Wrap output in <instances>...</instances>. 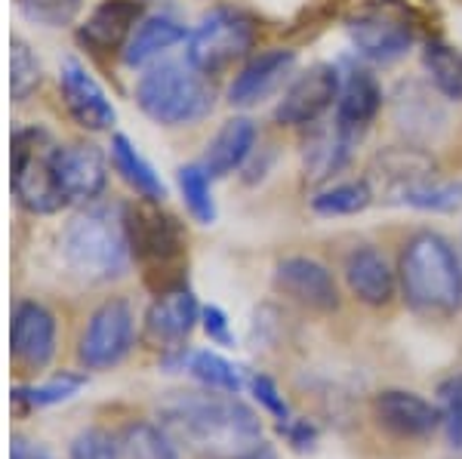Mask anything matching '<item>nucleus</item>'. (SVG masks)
I'll return each mask as SVG.
<instances>
[{
    "label": "nucleus",
    "instance_id": "28",
    "mask_svg": "<svg viewBox=\"0 0 462 459\" xmlns=\"http://www.w3.org/2000/svg\"><path fill=\"white\" fill-rule=\"evenodd\" d=\"M370 201H374V188L367 182H339L327 191H318L311 197V210L318 216H355L367 210Z\"/></svg>",
    "mask_w": 462,
    "mask_h": 459
},
{
    "label": "nucleus",
    "instance_id": "27",
    "mask_svg": "<svg viewBox=\"0 0 462 459\" xmlns=\"http://www.w3.org/2000/svg\"><path fill=\"white\" fill-rule=\"evenodd\" d=\"M422 65H426L438 93L447 99H462V50L431 41L422 50Z\"/></svg>",
    "mask_w": 462,
    "mask_h": 459
},
{
    "label": "nucleus",
    "instance_id": "3",
    "mask_svg": "<svg viewBox=\"0 0 462 459\" xmlns=\"http://www.w3.org/2000/svg\"><path fill=\"white\" fill-rule=\"evenodd\" d=\"M62 256L74 275L84 280L121 278L133 259L124 207H84L65 228Z\"/></svg>",
    "mask_w": 462,
    "mask_h": 459
},
{
    "label": "nucleus",
    "instance_id": "2",
    "mask_svg": "<svg viewBox=\"0 0 462 459\" xmlns=\"http://www.w3.org/2000/svg\"><path fill=\"white\" fill-rule=\"evenodd\" d=\"M398 287L416 315H457L462 308V265L450 241L438 232L413 234L398 262Z\"/></svg>",
    "mask_w": 462,
    "mask_h": 459
},
{
    "label": "nucleus",
    "instance_id": "16",
    "mask_svg": "<svg viewBox=\"0 0 462 459\" xmlns=\"http://www.w3.org/2000/svg\"><path fill=\"white\" fill-rule=\"evenodd\" d=\"M139 22H143V0H102L78 28V41L89 53L111 56L130 43Z\"/></svg>",
    "mask_w": 462,
    "mask_h": 459
},
{
    "label": "nucleus",
    "instance_id": "37",
    "mask_svg": "<svg viewBox=\"0 0 462 459\" xmlns=\"http://www.w3.org/2000/svg\"><path fill=\"white\" fill-rule=\"evenodd\" d=\"M200 324H204V333L210 336V343L226 345V349L235 345V333H231L228 315L222 312L219 306H204V308H200Z\"/></svg>",
    "mask_w": 462,
    "mask_h": 459
},
{
    "label": "nucleus",
    "instance_id": "36",
    "mask_svg": "<svg viewBox=\"0 0 462 459\" xmlns=\"http://www.w3.org/2000/svg\"><path fill=\"white\" fill-rule=\"evenodd\" d=\"M250 391H253V398L259 401V407L278 419V426H284V423L293 419V417H290V404L284 401V395H281L278 382H274L272 376H265V373L250 376Z\"/></svg>",
    "mask_w": 462,
    "mask_h": 459
},
{
    "label": "nucleus",
    "instance_id": "24",
    "mask_svg": "<svg viewBox=\"0 0 462 459\" xmlns=\"http://www.w3.org/2000/svg\"><path fill=\"white\" fill-rule=\"evenodd\" d=\"M111 164H115L117 173L124 176V182L130 185L143 201L161 204L163 197H167V185L161 182V176L154 173V167L139 154V148L133 145L124 133H117V136L111 139Z\"/></svg>",
    "mask_w": 462,
    "mask_h": 459
},
{
    "label": "nucleus",
    "instance_id": "38",
    "mask_svg": "<svg viewBox=\"0 0 462 459\" xmlns=\"http://www.w3.org/2000/svg\"><path fill=\"white\" fill-rule=\"evenodd\" d=\"M281 435L290 441V447L300 450V454H309V450H315L318 444V428L309 423V419H290V423L278 426Z\"/></svg>",
    "mask_w": 462,
    "mask_h": 459
},
{
    "label": "nucleus",
    "instance_id": "25",
    "mask_svg": "<svg viewBox=\"0 0 462 459\" xmlns=\"http://www.w3.org/2000/svg\"><path fill=\"white\" fill-rule=\"evenodd\" d=\"M124 459H179L173 435L154 423H130L117 435Z\"/></svg>",
    "mask_w": 462,
    "mask_h": 459
},
{
    "label": "nucleus",
    "instance_id": "20",
    "mask_svg": "<svg viewBox=\"0 0 462 459\" xmlns=\"http://www.w3.org/2000/svg\"><path fill=\"white\" fill-rule=\"evenodd\" d=\"M379 108H383V87H379L376 74H370L367 69H357V65L348 69L339 84V99H337L339 127L361 136L376 121Z\"/></svg>",
    "mask_w": 462,
    "mask_h": 459
},
{
    "label": "nucleus",
    "instance_id": "18",
    "mask_svg": "<svg viewBox=\"0 0 462 459\" xmlns=\"http://www.w3.org/2000/svg\"><path fill=\"white\" fill-rule=\"evenodd\" d=\"M296 53L293 50H268V53L250 59L228 87L231 106H256L284 87V80L293 74Z\"/></svg>",
    "mask_w": 462,
    "mask_h": 459
},
{
    "label": "nucleus",
    "instance_id": "6",
    "mask_svg": "<svg viewBox=\"0 0 462 459\" xmlns=\"http://www.w3.org/2000/svg\"><path fill=\"white\" fill-rule=\"evenodd\" d=\"M56 148L59 142L47 130L25 127L13 133V195L34 216H50L69 204L56 173Z\"/></svg>",
    "mask_w": 462,
    "mask_h": 459
},
{
    "label": "nucleus",
    "instance_id": "39",
    "mask_svg": "<svg viewBox=\"0 0 462 459\" xmlns=\"http://www.w3.org/2000/svg\"><path fill=\"white\" fill-rule=\"evenodd\" d=\"M10 459H37V450H32L25 441L16 438V441H13V447H10Z\"/></svg>",
    "mask_w": 462,
    "mask_h": 459
},
{
    "label": "nucleus",
    "instance_id": "23",
    "mask_svg": "<svg viewBox=\"0 0 462 459\" xmlns=\"http://www.w3.org/2000/svg\"><path fill=\"white\" fill-rule=\"evenodd\" d=\"M355 139H357L355 133L339 127L337 121L327 124V127H318L311 133L309 142H305V158H302L305 176H311V179H327V176H333L348 161Z\"/></svg>",
    "mask_w": 462,
    "mask_h": 459
},
{
    "label": "nucleus",
    "instance_id": "1",
    "mask_svg": "<svg viewBox=\"0 0 462 459\" xmlns=\"http://www.w3.org/2000/svg\"><path fill=\"white\" fill-rule=\"evenodd\" d=\"M161 426L207 456L235 459L263 444L256 410L228 391H176L161 404Z\"/></svg>",
    "mask_w": 462,
    "mask_h": 459
},
{
    "label": "nucleus",
    "instance_id": "9",
    "mask_svg": "<svg viewBox=\"0 0 462 459\" xmlns=\"http://www.w3.org/2000/svg\"><path fill=\"white\" fill-rule=\"evenodd\" d=\"M198 321H200V308L195 293L189 287H176V290L158 293V299L148 306L143 339L145 345H152L163 358H173V354L185 352V339L191 336Z\"/></svg>",
    "mask_w": 462,
    "mask_h": 459
},
{
    "label": "nucleus",
    "instance_id": "22",
    "mask_svg": "<svg viewBox=\"0 0 462 459\" xmlns=\"http://www.w3.org/2000/svg\"><path fill=\"white\" fill-rule=\"evenodd\" d=\"M185 25H179L170 16H148L145 22H139V28L133 32L130 43L124 47V62L130 69H143V65L154 62L158 56L170 53L176 43L185 41Z\"/></svg>",
    "mask_w": 462,
    "mask_h": 459
},
{
    "label": "nucleus",
    "instance_id": "19",
    "mask_svg": "<svg viewBox=\"0 0 462 459\" xmlns=\"http://www.w3.org/2000/svg\"><path fill=\"white\" fill-rule=\"evenodd\" d=\"M346 284L364 306L383 308L398 290V271H392L389 259L376 247H357L346 259Z\"/></svg>",
    "mask_w": 462,
    "mask_h": 459
},
{
    "label": "nucleus",
    "instance_id": "5",
    "mask_svg": "<svg viewBox=\"0 0 462 459\" xmlns=\"http://www.w3.org/2000/svg\"><path fill=\"white\" fill-rule=\"evenodd\" d=\"M213 99V84L189 59L154 65L136 84L139 108L163 127H182V124L200 121V117L210 115Z\"/></svg>",
    "mask_w": 462,
    "mask_h": 459
},
{
    "label": "nucleus",
    "instance_id": "15",
    "mask_svg": "<svg viewBox=\"0 0 462 459\" xmlns=\"http://www.w3.org/2000/svg\"><path fill=\"white\" fill-rule=\"evenodd\" d=\"M59 90H62V102L69 108V115L80 124L84 130H111L117 121V111L108 102L106 90L96 84V78L89 74L78 59H69L59 71Z\"/></svg>",
    "mask_w": 462,
    "mask_h": 459
},
{
    "label": "nucleus",
    "instance_id": "26",
    "mask_svg": "<svg viewBox=\"0 0 462 459\" xmlns=\"http://www.w3.org/2000/svg\"><path fill=\"white\" fill-rule=\"evenodd\" d=\"M185 370H189L204 389L228 391V395H241V389H244V373L231 364V361L222 358L219 352H210V349L189 352Z\"/></svg>",
    "mask_w": 462,
    "mask_h": 459
},
{
    "label": "nucleus",
    "instance_id": "35",
    "mask_svg": "<svg viewBox=\"0 0 462 459\" xmlns=\"http://www.w3.org/2000/svg\"><path fill=\"white\" fill-rule=\"evenodd\" d=\"M71 459H124L121 444L106 428H84L69 447Z\"/></svg>",
    "mask_w": 462,
    "mask_h": 459
},
{
    "label": "nucleus",
    "instance_id": "34",
    "mask_svg": "<svg viewBox=\"0 0 462 459\" xmlns=\"http://www.w3.org/2000/svg\"><path fill=\"white\" fill-rule=\"evenodd\" d=\"M84 0H16L22 16L43 28H62L80 13Z\"/></svg>",
    "mask_w": 462,
    "mask_h": 459
},
{
    "label": "nucleus",
    "instance_id": "11",
    "mask_svg": "<svg viewBox=\"0 0 462 459\" xmlns=\"http://www.w3.org/2000/svg\"><path fill=\"white\" fill-rule=\"evenodd\" d=\"M339 84L342 78L333 65H311L281 96L278 108H274V121L287 124V127L315 124L333 106V99H339Z\"/></svg>",
    "mask_w": 462,
    "mask_h": 459
},
{
    "label": "nucleus",
    "instance_id": "29",
    "mask_svg": "<svg viewBox=\"0 0 462 459\" xmlns=\"http://www.w3.org/2000/svg\"><path fill=\"white\" fill-rule=\"evenodd\" d=\"M84 382L87 380L78 373H62L50 382H41V386H16L10 395H13V404L22 407V410H41V407L69 401V398H74L84 389Z\"/></svg>",
    "mask_w": 462,
    "mask_h": 459
},
{
    "label": "nucleus",
    "instance_id": "40",
    "mask_svg": "<svg viewBox=\"0 0 462 459\" xmlns=\"http://www.w3.org/2000/svg\"><path fill=\"white\" fill-rule=\"evenodd\" d=\"M235 459H278V456H274V450L263 441L259 447H253V450H247V454H241V456H235Z\"/></svg>",
    "mask_w": 462,
    "mask_h": 459
},
{
    "label": "nucleus",
    "instance_id": "33",
    "mask_svg": "<svg viewBox=\"0 0 462 459\" xmlns=\"http://www.w3.org/2000/svg\"><path fill=\"white\" fill-rule=\"evenodd\" d=\"M438 413H441V432L450 447H462V376H450L438 386Z\"/></svg>",
    "mask_w": 462,
    "mask_h": 459
},
{
    "label": "nucleus",
    "instance_id": "12",
    "mask_svg": "<svg viewBox=\"0 0 462 459\" xmlns=\"http://www.w3.org/2000/svg\"><path fill=\"white\" fill-rule=\"evenodd\" d=\"M374 419L385 435L398 441H422L435 435V428H441L438 404L404 389L379 391L374 398Z\"/></svg>",
    "mask_w": 462,
    "mask_h": 459
},
{
    "label": "nucleus",
    "instance_id": "41",
    "mask_svg": "<svg viewBox=\"0 0 462 459\" xmlns=\"http://www.w3.org/2000/svg\"><path fill=\"white\" fill-rule=\"evenodd\" d=\"M37 459H50L47 454H43V450H37Z\"/></svg>",
    "mask_w": 462,
    "mask_h": 459
},
{
    "label": "nucleus",
    "instance_id": "4",
    "mask_svg": "<svg viewBox=\"0 0 462 459\" xmlns=\"http://www.w3.org/2000/svg\"><path fill=\"white\" fill-rule=\"evenodd\" d=\"M130 253L145 275V284L154 293H167L185 287V253L189 238L176 216L161 210L154 201L139 207H124Z\"/></svg>",
    "mask_w": 462,
    "mask_h": 459
},
{
    "label": "nucleus",
    "instance_id": "14",
    "mask_svg": "<svg viewBox=\"0 0 462 459\" xmlns=\"http://www.w3.org/2000/svg\"><path fill=\"white\" fill-rule=\"evenodd\" d=\"M10 354L25 370L37 373L56 354V317L37 302H19L10 327Z\"/></svg>",
    "mask_w": 462,
    "mask_h": 459
},
{
    "label": "nucleus",
    "instance_id": "17",
    "mask_svg": "<svg viewBox=\"0 0 462 459\" xmlns=\"http://www.w3.org/2000/svg\"><path fill=\"white\" fill-rule=\"evenodd\" d=\"M56 173L69 204H89L102 195L108 182L106 158L96 145L71 142L56 148Z\"/></svg>",
    "mask_w": 462,
    "mask_h": 459
},
{
    "label": "nucleus",
    "instance_id": "30",
    "mask_svg": "<svg viewBox=\"0 0 462 459\" xmlns=\"http://www.w3.org/2000/svg\"><path fill=\"white\" fill-rule=\"evenodd\" d=\"M179 191H182V201L189 207V213L195 216L200 225H213L216 222V201H213V188L204 164H189L179 170Z\"/></svg>",
    "mask_w": 462,
    "mask_h": 459
},
{
    "label": "nucleus",
    "instance_id": "13",
    "mask_svg": "<svg viewBox=\"0 0 462 459\" xmlns=\"http://www.w3.org/2000/svg\"><path fill=\"white\" fill-rule=\"evenodd\" d=\"M274 287L311 312H337L339 287L333 271L309 256H287L274 269Z\"/></svg>",
    "mask_w": 462,
    "mask_h": 459
},
{
    "label": "nucleus",
    "instance_id": "31",
    "mask_svg": "<svg viewBox=\"0 0 462 459\" xmlns=\"http://www.w3.org/2000/svg\"><path fill=\"white\" fill-rule=\"evenodd\" d=\"M398 204L413 207V210H431V213H450L462 204V182H435L426 179L413 188L401 191L394 197Z\"/></svg>",
    "mask_w": 462,
    "mask_h": 459
},
{
    "label": "nucleus",
    "instance_id": "8",
    "mask_svg": "<svg viewBox=\"0 0 462 459\" xmlns=\"http://www.w3.org/2000/svg\"><path fill=\"white\" fill-rule=\"evenodd\" d=\"M133 349V308L124 299H108L89 317L78 345V361L87 370H108Z\"/></svg>",
    "mask_w": 462,
    "mask_h": 459
},
{
    "label": "nucleus",
    "instance_id": "32",
    "mask_svg": "<svg viewBox=\"0 0 462 459\" xmlns=\"http://www.w3.org/2000/svg\"><path fill=\"white\" fill-rule=\"evenodd\" d=\"M41 87V62L34 50L22 37H13L10 43V93L16 102H25Z\"/></svg>",
    "mask_w": 462,
    "mask_h": 459
},
{
    "label": "nucleus",
    "instance_id": "10",
    "mask_svg": "<svg viewBox=\"0 0 462 459\" xmlns=\"http://www.w3.org/2000/svg\"><path fill=\"white\" fill-rule=\"evenodd\" d=\"M348 37L355 50L370 62L389 65L394 59L407 56L416 34L413 25L392 10H364L355 19H348Z\"/></svg>",
    "mask_w": 462,
    "mask_h": 459
},
{
    "label": "nucleus",
    "instance_id": "7",
    "mask_svg": "<svg viewBox=\"0 0 462 459\" xmlns=\"http://www.w3.org/2000/svg\"><path fill=\"white\" fill-rule=\"evenodd\" d=\"M253 37H256V28L244 13L213 10L189 37V62L198 65L204 74H216L247 56Z\"/></svg>",
    "mask_w": 462,
    "mask_h": 459
},
{
    "label": "nucleus",
    "instance_id": "21",
    "mask_svg": "<svg viewBox=\"0 0 462 459\" xmlns=\"http://www.w3.org/2000/svg\"><path fill=\"white\" fill-rule=\"evenodd\" d=\"M253 145H256V124L250 117H231L219 127V133L210 139L204 154V170L219 179V176L235 173L244 161L250 158Z\"/></svg>",
    "mask_w": 462,
    "mask_h": 459
}]
</instances>
